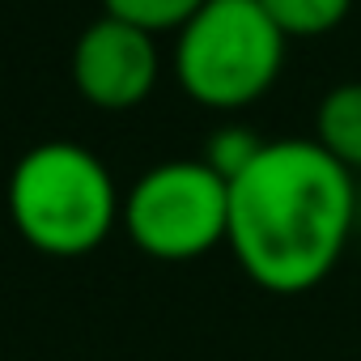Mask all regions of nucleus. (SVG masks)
Wrapping results in <instances>:
<instances>
[{"instance_id": "obj_1", "label": "nucleus", "mask_w": 361, "mask_h": 361, "mask_svg": "<svg viewBox=\"0 0 361 361\" xmlns=\"http://www.w3.org/2000/svg\"><path fill=\"white\" fill-rule=\"evenodd\" d=\"M357 238V174L314 136L264 140L251 166L230 178L234 264L268 293L323 285Z\"/></svg>"}, {"instance_id": "obj_2", "label": "nucleus", "mask_w": 361, "mask_h": 361, "mask_svg": "<svg viewBox=\"0 0 361 361\" xmlns=\"http://www.w3.org/2000/svg\"><path fill=\"white\" fill-rule=\"evenodd\" d=\"M18 238L47 259H81L119 226L123 192L111 166L81 140L30 145L5 183Z\"/></svg>"}, {"instance_id": "obj_3", "label": "nucleus", "mask_w": 361, "mask_h": 361, "mask_svg": "<svg viewBox=\"0 0 361 361\" xmlns=\"http://www.w3.org/2000/svg\"><path fill=\"white\" fill-rule=\"evenodd\" d=\"M289 39L259 0H204L174 35L170 73L204 111H247L281 81Z\"/></svg>"}, {"instance_id": "obj_4", "label": "nucleus", "mask_w": 361, "mask_h": 361, "mask_svg": "<svg viewBox=\"0 0 361 361\" xmlns=\"http://www.w3.org/2000/svg\"><path fill=\"white\" fill-rule=\"evenodd\" d=\"M119 226L149 259H204L230 234V178L204 157H166L123 192Z\"/></svg>"}, {"instance_id": "obj_5", "label": "nucleus", "mask_w": 361, "mask_h": 361, "mask_svg": "<svg viewBox=\"0 0 361 361\" xmlns=\"http://www.w3.org/2000/svg\"><path fill=\"white\" fill-rule=\"evenodd\" d=\"M68 73H73V90L81 102L98 111H132L149 102L161 81L157 35L102 13L77 35Z\"/></svg>"}, {"instance_id": "obj_6", "label": "nucleus", "mask_w": 361, "mask_h": 361, "mask_svg": "<svg viewBox=\"0 0 361 361\" xmlns=\"http://www.w3.org/2000/svg\"><path fill=\"white\" fill-rule=\"evenodd\" d=\"M314 140L353 174H361V81L331 85L314 106Z\"/></svg>"}, {"instance_id": "obj_7", "label": "nucleus", "mask_w": 361, "mask_h": 361, "mask_svg": "<svg viewBox=\"0 0 361 361\" xmlns=\"http://www.w3.org/2000/svg\"><path fill=\"white\" fill-rule=\"evenodd\" d=\"M259 5L285 39H323L353 13V0H259Z\"/></svg>"}, {"instance_id": "obj_8", "label": "nucleus", "mask_w": 361, "mask_h": 361, "mask_svg": "<svg viewBox=\"0 0 361 361\" xmlns=\"http://www.w3.org/2000/svg\"><path fill=\"white\" fill-rule=\"evenodd\" d=\"M204 0H102V13L119 18L128 26H140L149 35H178Z\"/></svg>"}, {"instance_id": "obj_9", "label": "nucleus", "mask_w": 361, "mask_h": 361, "mask_svg": "<svg viewBox=\"0 0 361 361\" xmlns=\"http://www.w3.org/2000/svg\"><path fill=\"white\" fill-rule=\"evenodd\" d=\"M264 149V136H255L251 128H243V123H226V128H217L209 140H204V161L221 174V178H238L247 166H251V157Z\"/></svg>"}, {"instance_id": "obj_10", "label": "nucleus", "mask_w": 361, "mask_h": 361, "mask_svg": "<svg viewBox=\"0 0 361 361\" xmlns=\"http://www.w3.org/2000/svg\"><path fill=\"white\" fill-rule=\"evenodd\" d=\"M357 234H361V174H357Z\"/></svg>"}]
</instances>
